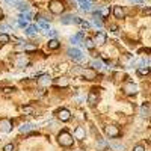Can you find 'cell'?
<instances>
[{
    "label": "cell",
    "mask_w": 151,
    "mask_h": 151,
    "mask_svg": "<svg viewBox=\"0 0 151 151\" xmlns=\"http://www.w3.org/2000/svg\"><path fill=\"white\" fill-rule=\"evenodd\" d=\"M58 142L62 145V147H71L74 139H73V136L68 133V132H60L58 134Z\"/></svg>",
    "instance_id": "obj_1"
},
{
    "label": "cell",
    "mask_w": 151,
    "mask_h": 151,
    "mask_svg": "<svg viewBox=\"0 0 151 151\" xmlns=\"http://www.w3.org/2000/svg\"><path fill=\"white\" fill-rule=\"evenodd\" d=\"M48 8L53 14H62V12L65 11V5H64V2H60V0H52Z\"/></svg>",
    "instance_id": "obj_2"
},
{
    "label": "cell",
    "mask_w": 151,
    "mask_h": 151,
    "mask_svg": "<svg viewBox=\"0 0 151 151\" xmlns=\"http://www.w3.org/2000/svg\"><path fill=\"white\" fill-rule=\"evenodd\" d=\"M67 55H68L73 60H77V62H80V60L83 59V55H82V52H80L79 48H68Z\"/></svg>",
    "instance_id": "obj_3"
},
{
    "label": "cell",
    "mask_w": 151,
    "mask_h": 151,
    "mask_svg": "<svg viewBox=\"0 0 151 151\" xmlns=\"http://www.w3.org/2000/svg\"><path fill=\"white\" fill-rule=\"evenodd\" d=\"M92 42L95 45H103L106 42V33L104 32H97L95 36H94V40H92Z\"/></svg>",
    "instance_id": "obj_4"
},
{
    "label": "cell",
    "mask_w": 151,
    "mask_h": 151,
    "mask_svg": "<svg viewBox=\"0 0 151 151\" xmlns=\"http://www.w3.org/2000/svg\"><path fill=\"white\" fill-rule=\"evenodd\" d=\"M124 92L127 94V95H133L137 92V86L133 83V82H127L124 85Z\"/></svg>",
    "instance_id": "obj_5"
},
{
    "label": "cell",
    "mask_w": 151,
    "mask_h": 151,
    "mask_svg": "<svg viewBox=\"0 0 151 151\" xmlns=\"http://www.w3.org/2000/svg\"><path fill=\"white\" fill-rule=\"evenodd\" d=\"M12 130V122L9 119H0V132L9 133Z\"/></svg>",
    "instance_id": "obj_6"
},
{
    "label": "cell",
    "mask_w": 151,
    "mask_h": 151,
    "mask_svg": "<svg viewBox=\"0 0 151 151\" xmlns=\"http://www.w3.org/2000/svg\"><path fill=\"white\" fill-rule=\"evenodd\" d=\"M106 134L109 137H118L119 136V129L116 125H107L106 127Z\"/></svg>",
    "instance_id": "obj_7"
},
{
    "label": "cell",
    "mask_w": 151,
    "mask_h": 151,
    "mask_svg": "<svg viewBox=\"0 0 151 151\" xmlns=\"http://www.w3.org/2000/svg\"><path fill=\"white\" fill-rule=\"evenodd\" d=\"M50 83H52V77H50L48 74H42L40 79H38V85H40L41 88H47Z\"/></svg>",
    "instance_id": "obj_8"
},
{
    "label": "cell",
    "mask_w": 151,
    "mask_h": 151,
    "mask_svg": "<svg viewBox=\"0 0 151 151\" xmlns=\"http://www.w3.org/2000/svg\"><path fill=\"white\" fill-rule=\"evenodd\" d=\"M82 76H83L86 80H94V79L97 77V73H95L94 68H86V70H83Z\"/></svg>",
    "instance_id": "obj_9"
},
{
    "label": "cell",
    "mask_w": 151,
    "mask_h": 151,
    "mask_svg": "<svg viewBox=\"0 0 151 151\" xmlns=\"http://www.w3.org/2000/svg\"><path fill=\"white\" fill-rule=\"evenodd\" d=\"M58 118L60 119V121H68L70 118H71V112L68 110V109H60L59 112H58Z\"/></svg>",
    "instance_id": "obj_10"
},
{
    "label": "cell",
    "mask_w": 151,
    "mask_h": 151,
    "mask_svg": "<svg viewBox=\"0 0 151 151\" xmlns=\"http://www.w3.org/2000/svg\"><path fill=\"white\" fill-rule=\"evenodd\" d=\"M26 35L29 36V38H36V35H38V27H36V24H32V26H27L26 27Z\"/></svg>",
    "instance_id": "obj_11"
},
{
    "label": "cell",
    "mask_w": 151,
    "mask_h": 151,
    "mask_svg": "<svg viewBox=\"0 0 151 151\" xmlns=\"http://www.w3.org/2000/svg\"><path fill=\"white\" fill-rule=\"evenodd\" d=\"M60 21L64 24H73V23H79L80 18L79 17H74V15H65L64 18H60Z\"/></svg>",
    "instance_id": "obj_12"
},
{
    "label": "cell",
    "mask_w": 151,
    "mask_h": 151,
    "mask_svg": "<svg viewBox=\"0 0 151 151\" xmlns=\"http://www.w3.org/2000/svg\"><path fill=\"white\" fill-rule=\"evenodd\" d=\"M15 65H17V67H20V68L27 67V65H29V59H27L26 56H20V58L17 59V62H15Z\"/></svg>",
    "instance_id": "obj_13"
},
{
    "label": "cell",
    "mask_w": 151,
    "mask_h": 151,
    "mask_svg": "<svg viewBox=\"0 0 151 151\" xmlns=\"http://www.w3.org/2000/svg\"><path fill=\"white\" fill-rule=\"evenodd\" d=\"M113 15H115L116 18H124L125 17V11L121 6H115L113 8Z\"/></svg>",
    "instance_id": "obj_14"
},
{
    "label": "cell",
    "mask_w": 151,
    "mask_h": 151,
    "mask_svg": "<svg viewBox=\"0 0 151 151\" xmlns=\"http://www.w3.org/2000/svg\"><path fill=\"white\" fill-rule=\"evenodd\" d=\"M55 83H56L58 86H60V88H67V86L70 85L68 79H65V77H59V79H56V80H55Z\"/></svg>",
    "instance_id": "obj_15"
},
{
    "label": "cell",
    "mask_w": 151,
    "mask_h": 151,
    "mask_svg": "<svg viewBox=\"0 0 151 151\" xmlns=\"http://www.w3.org/2000/svg\"><path fill=\"white\" fill-rule=\"evenodd\" d=\"M77 2L80 3V8H82L83 11H91V9H92L89 0H77Z\"/></svg>",
    "instance_id": "obj_16"
},
{
    "label": "cell",
    "mask_w": 151,
    "mask_h": 151,
    "mask_svg": "<svg viewBox=\"0 0 151 151\" xmlns=\"http://www.w3.org/2000/svg\"><path fill=\"white\" fill-rule=\"evenodd\" d=\"M97 101H98V97H97V94H95V92H91L89 95H88V103H89L91 106H95V104H97Z\"/></svg>",
    "instance_id": "obj_17"
},
{
    "label": "cell",
    "mask_w": 151,
    "mask_h": 151,
    "mask_svg": "<svg viewBox=\"0 0 151 151\" xmlns=\"http://www.w3.org/2000/svg\"><path fill=\"white\" fill-rule=\"evenodd\" d=\"M59 45H60V42L56 40V38H52V40L48 41V48L50 50H56V48H59Z\"/></svg>",
    "instance_id": "obj_18"
},
{
    "label": "cell",
    "mask_w": 151,
    "mask_h": 151,
    "mask_svg": "<svg viewBox=\"0 0 151 151\" xmlns=\"http://www.w3.org/2000/svg\"><path fill=\"white\" fill-rule=\"evenodd\" d=\"M74 136H76V139H85V130L82 127H77L74 130Z\"/></svg>",
    "instance_id": "obj_19"
},
{
    "label": "cell",
    "mask_w": 151,
    "mask_h": 151,
    "mask_svg": "<svg viewBox=\"0 0 151 151\" xmlns=\"http://www.w3.org/2000/svg\"><path fill=\"white\" fill-rule=\"evenodd\" d=\"M17 8L20 11H29V3L27 2H23V0H18V2H17Z\"/></svg>",
    "instance_id": "obj_20"
},
{
    "label": "cell",
    "mask_w": 151,
    "mask_h": 151,
    "mask_svg": "<svg viewBox=\"0 0 151 151\" xmlns=\"http://www.w3.org/2000/svg\"><path fill=\"white\" fill-rule=\"evenodd\" d=\"M141 115H142V116H148V115H150V104H148V103L141 107Z\"/></svg>",
    "instance_id": "obj_21"
},
{
    "label": "cell",
    "mask_w": 151,
    "mask_h": 151,
    "mask_svg": "<svg viewBox=\"0 0 151 151\" xmlns=\"http://www.w3.org/2000/svg\"><path fill=\"white\" fill-rule=\"evenodd\" d=\"M40 27H42L45 33H48V30H50V26H48V23H47L45 20H42V18L40 20Z\"/></svg>",
    "instance_id": "obj_22"
},
{
    "label": "cell",
    "mask_w": 151,
    "mask_h": 151,
    "mask_svg": "<svg viewBox=\"0 0 151 151\" xmlns=\"http://www.w3.org/2000/svg\"><path fill=\"white\" fill-rule=\"evenodd\" d=\"M32 129H33L32 124H23L21 127H20V132H21V133H27V132L32 130Z\"/></svg>",
    "instance_id": "obj_23"
},
{
    "label": "cell",
    "mask_w": 151,
    "mask_h": 151,
    "mask_svg": "<svg viewBox=\"0 0 151 151\" xmlns=\"http://www.w3.org/2000/svg\"><path fill=\"white\" fill-rule=\"evenodd\" d=\"M92 67L97 70H103V62L100 59H95V60H92Z\"/></svg>",
    "instance_id": "obj_24"
},
{
    "label": "cell",
    "mask_w": 151,
    "mask_h": 151,
    "mask_svg": "<svg viewBox=\"0 0 151 151\" xmlns=\"http://www.w3.org/2000/svg\"><path fill=\"white\" fill-rule=\"evenodd\" d=\"M82 38H83V35H82V33H77V35H74V36L71 38V42H73V44H79V41H82Z\"/></svg>",
    "instance_id": "obj_25"
},
{
    "label": "cell",
    "mask_w": 151,
    "mask_h": 151,
    "mask_svg": "<svg viewBox=\"0 0 151 151\" xmlns=\"http://www.w3.org/2000/svg\"><path fill=\"white\" fill-rule=\"evenodd\" d=\"M9 42V36L6 33H0V44H8Z\"/></svg>",
    "instance_id": "obj_26"
},
{
    "label": "cell",
    "mask_w": 151,
    "mask_h": 151,
    "mask_svg": "<svg viewBox=\"0 0 151 151\" xmlns=\"http://www.w3.org/2000/svg\"><path fill=\"white\" fill-rule=\"evenodd\" d=\"M148 71H150V68H148V67H139V68H137V73L142 74V76H147V74H148Z\"/></svg>",
    "instance_id": "obj_27"
},
{
    "label": "cell",
    "mask_w": 151,
    "mask_h": 151,
    "mask_svg": "<svg viewBox=\"0 0 151 151\" xmlns=\"http://www.w3.org/2000/svg\"><path fill=\"white\" fill-rule=\"evenodd\" d=\"M83 44H85L88 48H89V50H92V48L95 47V44L92 42V40H85V42H83Z\"/></svg>",
    "instance_id": "obj_28"
},
{
    "label": "cell",
    "mask_w": 151,
    "mask_h": 151,
    "mask_svg": "<svg viewBox=\"0 0 151 151\" xmlns=\"http://www.w3.org/2000/svg\"><path fill=\"white\" fill-rule=\"evenodd\" d=\"M24 50H26V52H33V50H36V45H33V44H26V45H24Z\"/></svg>",
    "instance_id": "obj_29"
},
{
    "label": "cell",
    "mask_w": 151,
    "mask_h": 151,
    "mask_svg": "<svg viewBox=\"0 0 151 151\" xmlns=\"http://www.w3.org/2000/svg\"><path fill=\"white\" fill-rule=\"evenodd\" d=\"M21 18H24V20H30V18H32V12L26 11V12H24V14L21 15Z\"/></svg>",
    "instance_id": "obj_30"
},
{
    "label": "cell",
    "mask_w": 151,
    "mask_h": 151,
    "mask_svg": "<svg viewBox=\"0 0 151 151\" xmlns=\"http://www.w3.org/2000/svg\"><path fill=\"white\" fill-rule=\"evenodd\" d=\"M3 151H15V147L12 145V144H8V145H5Z\"/></svg>",
    "instance_id": "obj_31"
},
{
    "label": "cell",
    "mask_w": 151,
    "mask_h": 151,
    "mask_svg": "<svg viewBox=\"0 0 151 151\" xmlns=\"http://www.w3.org/2000/svg\"><path fill=\"white\" fill-rule=\"evenodd\" d=\"M23 112H24V113H32L33 109H32L30 106H24V107H23Z\"/></svg>",
    "instance_id": "obj_32"
},
{
    "label": "cell",
    "mask_w": 151,
    "mask_h": 151,
    "mask_svg": "<svg viewBox=\"0 0 151 151\" xmlns=\"http://www.w3.org/2000/svg\"><path fill=\"white\" fill-rule=\"evenodd\" d=\"M18 24H20V26H27V20L20 18V20H18Z\"/></svg>",
    "instance_id": "obj_33"
},
{
    "label": "cell",
    "mask_w": 151,
    "mask_h": 151,
    "mask_svg": "<svg viewBox=\"0 0 151 151\" xmlns=\"http://www.w3.org/2000/svg\"><path fill=\"white\" fill-rule=\"evenodd\" d=\"M79 24H80L82 27H85V29H88V27H89V23H86V21H82V20L79 21Z\"/></svg>",
    "instance_id": "obj_34"
},
{
    "label": "cell",
    "mask_w": 151,
    "mask_h": 151,
    "mask_svg": "<svg viewBox=\"0 0 151 151\" xmlns=\"http://www.w3.org/2000/svg\"><path fill=\"white\" fill-rule=\"evenodd\" d=\"M133 151H147V150H145V147H142V145H136Z\"/></svg>",
    "instance_id": "obj_35"
},
{
    "label": "cell",
    "mask_w": 151,
    "mask_h": 151,
    "mask_svg": "<svg viewBox=\"0 0 151 151\" xmlns=\"http://www.w3.org/2000/svg\"><path fill=\"white\" fill-rule=\"evenodd\" d=\"M12 91H14V88H3V92L5 94H11Z\"/></svg>",
    "instance_id": "obj_36"
},
{
    "label": "cell",
    "mask_w": 151,
    "mask_h": 151,
    "mask_svg": "<svg viewBox=\"0 0 151 151\" xmlns=\"http://www.w3.org/2000/svg\"><path fill=\"white\" fill-rule=\"evenodd\" d=\"M101 15H103V17H106V15H109V9H106V8H103V9H101Z\"/></svg>",
    "instance_id": "obj_37"
},
{
    "label": "cell",
    "mask_w": 151,
    "mask_h": 151,
    "mask_svg": "<svg viewBox=\"0 0 151 151\" xmlns=\"http://www.w3.org/2000/svg\"><path fill=\"white\" fill-rule=\"evenodd\" d=\"M110 29H112V32H116V30H118V26H116V24H112Z\"/></svg>",
    "instance_id": "obj_38"
},
{
    "label": "cell",
    "mask_w": 151,
    "mask_h": 151,
    "mask_svg": "<svg viewBox=\"0 0 151 151\" xmlns=\"http://www.w3.org/2000/svg\"><path fill=\"white\" fill-rule=\"evenodd\" d=\"M0 29H2V30H8L9 27L6 26V24H2V26H0Z\"/></svg>",
    "instance_id": "obj_39"
},
{
    "label": "cell",
    "mask_w": 151,
    "mask_h": 151,
    "mask_svg": "<svg viewBox=\"0 0 151 151\" xmlns=\"http://www.w3.org/2000/svg\"><path fill=\"white\" fill-rule=\"evenodd\" d=\"M130 2H133V3H142L144 0H130Z\"/></svg>",
    "instance_id": "obj_40"
},
{
    "label": "cell",
    "mask_w": 151,
    "mask_h": 151,
    "mask_svg": "<svg viewBox=\"0 0 151 151\" xmlns=\"http://www.w3.org/2000/svg\"><path fill=\"white\" fill-rule=\"evenodd\" d=\"M3 17V14H2V11H0V18H2Z\"/></svg>",
    "instance_id": "obj_41"
},
{
    "label": "cell",
    "mask_w": 151,
    "mask_h": 151,
    "mask_svg": "<svg viewBox=\"0 0 151 151\" xmlns=\"http://www.w3.org/2000/svg\"><path fill=\"white\" fill-rule=\"evenodd\" d=\"M6 2H12V0H6Z\"/></svg>",
    "instance_id": "obj_42"
}]
</instances>
